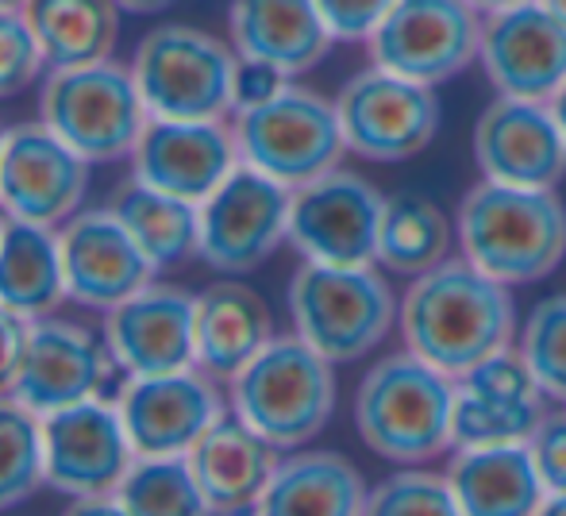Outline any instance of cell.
<instances>
[{"mask_svg":"<svg viewBox=\"0 0 566 516\" xmlns=\"http://www.w3.org/2000/svg\"><path fill=\"white\" fill-rule=\"evenodd\" d=\"M347 150L370 162H405L417 158L440 131V97L394 70L366 66L336 97Z\"/></svg>","mask_w":566,"mask_h":516,"instance_id":"9","label":"cell"},{"mask_svg":"<svg viewBox=\"0 0 566 516\" xmlns=\"http://www.w3.org/2000/svg\"><path fill=\"white\" fill-rule=\"evenodd\" d=\"M231 46L239 59H259L297 77L321 66L336 43L316 0H231Z\"/></svg>","mask_w":566,"mask_h":516,"instance_id":"23","label":"cell"},{"mask_svg":"<svg viewBox=\"0 0 566 516\" xmlns=\"http://www.w3.org/2000/svg\"><path fill=\"white\" fill-rule=\"evenodd\" d=\"M28 331H31L28 316L0 305V393H12L23 351H28Z\"/></svg>","mask_w":566,"mask_h":516,"instance_id":"40","label":"cell"},{"mask_svg":"<svg viewBox=\"0 0 566 516\" xmlns=\"http://www.w3.org/2000/svg\"><path fill=\"white\" fill-rule=\"evenodd\" d=\"M470 4H474L482 15H490V12H501V8H513V4H521V0H470Z\"/></svg>","mask_w":566,"mask_h":516,"instance_id":"45","label":"cell"},{"mask_svg":"<svg viewBox=\"0 0 566 516\" xmlns=\"http://www.w3.org/2000/svg\"><path fill=\"white\" fill-rule=\"evenodd\" d=\"M363 516H462L448 474L401 471L370 489Z\"/></svg>","mask_w":566,"mask_h":516,"instance_id":"35","label":"cell"},{"mask_svg":"<svg viewBox=\"0 0 566 516\" xmlns=\"http://www.w3.org/2000/svg\"><path fill=\"white\" fill-rule=\"evenodd\" d=\"M43 463L46 482L62 494L101 497L116 494L135 463L124 417L105 397H90L70 409L43 417Z\"/></svg>","mask_w":566,"mask_h":516,"instance_id":"14","label":"cell"},{"mask_svg":"<svg viewBox=\"0 0 566 516\" xmlns=\"http://www.w3.org/2000/svg\"><path fill=\"white\" fill-rule=\"evenodd\" d=\"M397 301L386 277L370 266L305 262L290 282L293 331L328 362L366 359L397 320Z\"/></svg>","mask_w":566,"mask_h":516,"instance_id":"5","label":"cell"},{"mask_svg":"<svg viewBox=\"0 0 566 516\" xmlns=\"http://www.w3.org/2000/svg\"><path fill=\"white\" fill-rule=\"evenodd\" d=\"M336 362L293 336H274L235 378L231 409L277 451L305 447L336 412Z\"/></svg>","mask_w":566,"mask_h":516,"instance_id":"4","label":"cell"},{"mask_svg":"<svg viewBox=\"0 0 566 516\" xmlns=\"http://www.w3.org/2000/svg\"><path fill=\"white\" fill-rule=\"evenodd\" d=\"M386 193L350 170H328L293 189L290 243L305 262L324 266H378V232Z\"/></svg>","mask_w":566,"mask_h":516,"instance_id":"12","label":"cell"},{"mask_svg":"<svg viewBox=\"0 0 566 516\" xmlns=\"http://www.w3.org/2000/svg\"><path fill=\"white\" fill-rule=\"evenodd\" d=\"M539 4H544L547 12H555V15H559V20L566 23V0H539Z\"/></svg>","mask_w":566,"mask_h":516,"instance_id":"46","label":"cell"},{"mask_svg":"<svg viewBox=\"0 0 566 516\" xmlns=\"http://www.w3.org/2000/svg\"><path fill=\"white\" fill-rule=\"evenodd\" d=\"M451 220L424 193H394L386 197L378 232V266L405 277H420L432 266L448 262L451 251Z\"/></svg>","mask_w":566,"mask_h":516,"instance_id":"31","label":"cell"},{"mask_svg":"<svg viewBox=\"0 0 566 516\" xmlns=\"http://www.w3.org/2000/svg\"><path fill=\"white\" fill-rule=\"evenodd\" d=\"M448 482L462 516H536L547 502L528 443L454 447Z\"/></svg>","mask_w":566,"mask_h":516,"instance_id":"25","label":"cell"},{"mask_svg":"<svg viewBox=\"0 0 566 516\" xmlns=\"http://www.w3.org/2000/svg\"><path fill=\"white\" fill-rule=\"evenodd\" d=\"M90 189V158L46 128L43 120L15 124L0 143V209L12 220L62 224L77 217Z\"/></svg>","mask_w":566,"mask_h":516,"instance_id":"13","label":"cell"},{"mask_svg":"<svg viewBox=\"0 0 566 516\" xmlns=\"http://www.w3.org/2000/svg\"><path fill=\"white\" fill-rule=\"evenodd\" d=\"M516 351L524 355L528 370L536 375L544 397L566 401V293L544 297L532 308L521 328Z\"/></svg>","mask_w":566,"mask_h":516,"instance_id":"34","label":"cell"},{"mask_svg":"<svg viewBox=\"0 0 566 516\" xmlns=\"http://www.w3.org/2000/svg\"><path fill=\"white\" fill-rule=\"evenodd\" d=\"M39 120L90 162H113L135 150L150 113L132 70L108 62L51 70L39 97Z\"/></svg>","mask_w":566,"mask_h":516,"instance_id":"8","label":"cell"},{"mask_svg":"<svg viewBox=\"0 0 566 516\" xmlns=\"http://www.w3.org/2000/svg\"><path fill=\"white\" fill-rule=\"evenodd\" d=\"M62 297H66V270H62L59 232L8 217L0 228V305L39 320Z\"/></svg>","mask_w":566,"mask_h":516,"instance_id":"28","label":"cell"},{"mask_svg":"<svg viewBox=\"0 0 566 516\" xmlns=\"http://www.w3.org/2000/svg\"><path fill=\"white\" fill-rule=\"evenodd\" d=\"M363 474L336 451H305L277 459L254 516H363Z\"/></svg>","mask_w":566,"mask_h":516,"instance_id":"27","label":"cell"},{"mask_svg":"<svg viewBox=\"0 0 566 516\" xmlns=\"http://www.w3.org/2000/svg\"><path fill=\"white\" fill-rule=\"evenodd\" d=\"M355 428L389 463H428L454 451V378L412 351L386 355L355 393Z\"/></svg>","mask_w":566,"mask_h":516,"instance_id":"3","label":"cell"},{"mask_svg":"<svg viewBox=\"0 0 566 516\" xmlns=\"http://www.w3.org/2000/svg\"><path fill=\"white\" fill-rule=\"evenodd\" d=\"M43 482V417L12 393H0V509L28 502Z\"/></svg>","mask_w":566,"mask_h":516,"instance_id":"33","label":"cell"},{"mask_svg":"<svg viewBox=\"0 0 566 516\" xmlns=\"http://www.w3.org/2000/svg\"><path fill=\"white\" fill-rule=\"evenodd\" d=\"M397 324L405 351L462 378L490 355L513 347L516 308L505 282L482 274L467 259H448L412 277Z\"/></svg>","mask_w":566,"mask_h":516,"instance_id":"1","label":"cell"},{"mask_svg":"<svg viewBox=\"0 0 566 516\" xmlns=\"http://www.w3.org/2000/svg\"><path fill=\"white\" fill-rule=\"evenodd\" d=\"M547 105H552V113H555V120H559V128H563V135H566V82H563V89L555 93L552 101H547Z\"/></svg>","mask_w":566,"mask_h":516,"instance_id":"44","label":"cell"},{"mask_svg":"<svg viewBox=\"0 0 566 516\" xmlns=\"http://www.w3.org/2000/svg\"><path fill=\"white\" fill-rule=\"evenodd\" d=\"M119 8H127V12H163V8H170L174 0H116Z\"/></svg>","mask_w":566,"mask_h":516,"instance_id":"42","label":"cell"},{"mask_svg":"<svg viewBox=\"0 0 566 516\" xmlns=\"http://www.w3.org/2000/svg\"><path fill=\"white\" fill-rule=\"evenodd\" d=\"M536 516H566V494H552L544 505H539Z\"/></svg>","mask_w":566,"mask_h":516,"instance_id":"43","label":"cell"},{"mask_svg":"<svg viewBox=\"0 0 566 516\" xmlns=\"http://www.w3.org/2000/svg\"><path fill=\"white\" fill-rule=\"evenodd\" d=\"M46 59L39 51V39L23 12H0V101L23 93L39 74Z\"/></svg>","mask_w":566,"mask_h":516,"instance_id":"36","label":"cell"},{"mask_svg":"<svg viewBox=\"0 0 566 516\" xmlns=\"http://www.w3.org/2000/svg\"><path fill=\"white\" fill-rule=\"evenodd\" d=\"M193 313V293L155 282L113 305L105 316V344L116 367H124L132 378L197 367Z\"/></svg>","mask_w":566,"mask_h":516,"instance_id":"20","label":"cell"},{"mask_svg":"<svg viewBox=\"0 0 566 516\" xmlns=\"http://www.w3.org/2000/svg\"><path fill=\"white\" fill-rule=\"evenodd\" d=\"M235 46L186 23L155 28L139 43L132 77L158 120H224L235 85Z\"/></svg>","mask_w":566,"mask_h":516,"instance_id":"7","label":"cell"},{"mask_svg":"<svg viewBox=\"0 0 566 516\" xmlns=\"http://www.w3.org/2000/svg\"><path fill=\"white\" fill-rule=\"evenodd\" d=\"M116 409L124 417L135 459L189 455L193 443L224 417L217 386L193 367L174 370V375L127 378L116 397Z\"/></svg>","mask_w":566,"mask_h":516,"instance_id":"17","label":"cell"},{"mask_svg":"<svg viewBox=\"0 0 566 516\" xmlns=\"http://www.w3.org/2000/svg\"><path fill=\"white\" fill-rule=\"evenodd\" d=\"M482 20L470 0H397L366 51L374 66L436 89L478 62Z\"/></svg>","mask_w":566,"mask_h":516,"instance_id":"10","label":"cell"},{"mask_svg":"<svg viewBox=\"0 0 566 516\" xmlns=\"http://www.w3.org/2000/svg\"><path fill=\"white\" fill-rule=\"evenodd\" d=\"M193 339L197 367L231 382L274 339V316L251 285L217 282L197 293Z\"/></svg>","mask_w":566,"mask_h":516,"instance_id":"26","label":"cell"},{"mask_svg":"<svg viewBox=\"0 0 566 516\" xmlns=\"http://www.w3.org/2000/svg\"><path fill=\"white\" fill-rule=\"evenodd\" d=\"M544 420V389L516 347L454 378V447L528 443Z\"/></svg>","mask_w":566,"mask_h":516,"instance_id":"18","label":"cell"},{"mask_svg":"<svg viewBox=\"0 0 566 516\" xmlns=\"http://www.w3.org/2000/svg\"><path fill=\"white\" fill-rule=\"evenodd\" d=\"M528 451L547 497L566 494V412H552V417L544 412L536 432L528 435Z\"/></svg>","mask_w":566,"mask_h":516,"instance_id":"38","label":"cell"},{"mask_svg":"<svg viewBox=\"0 0 566 516\" xmlns=\"http://www.w3.org/2000/svg\"><path fill=\"white\" fill-rule=\"evenodd\" d=\"M116 502L132 516H217L186 455L135 459L116 486Z\"/></svg>","mask_w":566,"mask_h":516,"instance_id":"32","label":"cell"},{"mask_svg":"<svg viewBox=\"0 0 566 516\" xmlns=\"http://www.w3.org/2000/svg\"><path fill=\"white\" fill-rule=\"evenodd\" d=\"M239 166L235 131L224 120H158L150 116L132 150L139 181L201 204Z\"/></svg>","mask_w":566,"mask_h":516,"instance_id":"22","label":"cell"},{"mask_svg":"<svg viewBox=\"0 0 566 516\" xmlns=\"http://www.w3.org/2000/svg\"><path fill=\"white\" fill-rule=\"evenodd\" d=\"M28 0H0V12H23Z\"/></svg>","mask_w":566,"mask_h":516,"instance_id":"47","label":"cell"},{"mask_svg":"<svg viewBox=\"0 0 566 516\" xmlns=\"http://www.w3.org/2000/svg\"><path fill=\"white\" fill-rule=\"evenodd\" d=\"M0 228H4V220H0Z\"/></svg>","mask_w":566,"mask_h":516,"instance_id":"49","label":"cell"},{"mask_svg":"<svg viewBox=\"0 0 566 516\" xmlns=\"http://www.w3.org/2000/svg\"><path fill=\"white\" fill-rule=\"evenodd\" d=\"M197 486L205 489L212 513L235 516L243 509H254L266 489L270 474L277 466V447L262 440L251 424L239 417H220L201 440L189 451Z\"/></svg>","mask_w":566,"mask_h":516,"instance_id":"24","label":"cell"},{"mask_svg":"<svg viewBox=\"0 0 566 516\" xmlns=\"http://www.w3.org/2000/svg\"><path fill=\"white\" fill-rule=\"evenodd\" d=\"M293 85L290 74H282L277 66L270 62H259V59H239L235 62V85H231V113H243V108H254L262 101L277 97V93Z\"/></svg>","mask_w":566,"mask_h":516,"instance_id":"39","label":"cell"},{"mask_svg":"<svg viewBox=\"0 0 566 516\" xmlns=\"http://www.w3.org/2000/svg\"><path fill=\"white\" fill-rule=\"evenodd\" d=\"M66 297L90 308H113L150 285L158 266L132 240L113 209H85L59 232Z\"/></svg>","mask_w":566,"mask_h":516,"instance_id":"21","label":"cell"},{"mask_svg":"<svg viewBox=\"0 0 566 516\" xmlns=\"http://www.w3.org/2000/svg\"><path fill=\"white\" fill-rule=\"evenodd\" d=\"M462 259L505 285H528L566 259V204L555 189L478 181L454 217Z\"/></svg>","mask_w":566,"mask_h":516,"instance_id":"2","label":"cell"},{"mask_svg":"<svg viewBox=\"0 0 566 516\" xmlns=\"http://www.w3.org/2000/svg\"><path fill=\"white\" fill-rule=\"evenodd\" d=\"M66 516H132V513L116 502V494H101V497H77L66 509Z\"/></svg>","mask_w":566,"mask_h":516,"instance_id":"41","label":"cell"},{"mask_svg":"<svg viewBox=\"0 0 566 516\" xmlns=\"http://www.w3.org/2000/svg\"><path fill=\"white\" fill-rule=\"evenodd\" d=\"M108 209L116 212V220L132 232V240L147 251V259L158 270L197 255V243H201V204L147 186V181H139L132 173L113 193Z\"/></svg>","mask_w":566,"mask_h":516,"instance_id":"30","label":"cell"},{"mask_svg":"<svg viewBox=\"0 0 566 516\" xmlns=\"http://www.w3.org/2000/svg\"><path fill=\"white\" fill-rule=\"evenodd\" d=\"M46 66L77 70L108 62L119 39L116 0H28L23 8Z\"/></svg>","mask_w":566,"mask_h":516,"instance_id":"29","label":"cell"},{"mask_svg":"<svg viewBox=\"0 0 566 516\" xmlns=\"http://www.w3.org/2000/svg\"><path fill=\"white\" fill-rule=\"evenodd\" d=\"M394 4L397 0H316L332 39L339 43H366Z\"/></svg>","mask_w":566,"mask_h":516,"instance_id":"37","label":"cell"},{"mask_svg":"<svg viewBox=\"0 0 566 516\" xmlns=\"http://www.w3.org/2000/svg\"><path fill=\"white\" fill-rule=\"evenodd\" d=\"M478 62L501 97L552 101L566 82V23L539 0L490 12Z\"/></svg>","mask_w":566,"mask_h":516,"instance_id":"15","label":"cell"},{"mask_svg":"<svg viewBox=\"0 0 566 516\" xmlns=\"http://www.w3.org/2000/svg\"><path fill=\"white\" fill-rule=\"evenodd\" d=\"M113 367L116 359L108 344H101L90 328L74 320L39 316V320H31L28 351H23L12 397L28 404L31 412L46 417V412L101 397V386L108 382Z\"/></svg>","mask_w":566,"mask_h":516,"instance_id":"19","label":"cell"},{"mask_svg":"<svg viewBox=\"0 0 566 516\" xmlns=\"http://www.w3.org/2000/svg\"><path fill=\"white\" fill-rule=\"evenodd\" d=\"M4 131H8V128H0V143H4Z\"/></svg>","mask_w":566,"mask_h":516,"instance_id":"48","label":"cell"},{"mask_svg":"<svg viewBox=\"0 0 566 516\" xmlns=\"http://www.w3.org/2000/svg\"><path fill=\"white\" fill-rule=\"evenodd\" d=\"M293 189L266 178L254 166L235 170L201 201V243L197 255L212 270L247 274L290 240Z\"/></svg>","mask_w":566,"mask_h":516,"instance_id":"11","label":"cell"},{"mask_svg":"<svg viewBox=\"0 0 566 516\" xmlns=\"http://www.w3.org/2000/svg\"><path fill=\"white\" fill-rule=\"evenodd\" d=\"M231 131H235L239 162L290 189L336 170L339 158L347 155L336 101L305 85H285L277 97L235 113Z\"/></svg>","mask_w":566,"mask_h":516,"instance_id":"6","label":"cell"},{"mask_svg":"<svg viewBox=\"0 0 566 516\" xmlns=\"http://www.w3.org/2000/svg\"><path fill=\"white\" fill-rule=\"evenodd\" d=\"M474 162L485 181L555 189L566 173V135L552 105L497 93L474 124Z\"/></svg>","mask_w":566,"mask_h":516,"instance_id":"16","label":"cell"}]
</instances>
